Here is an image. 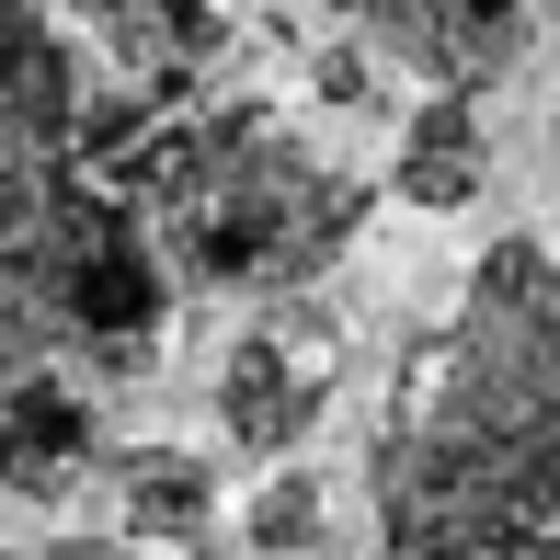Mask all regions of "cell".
<instances>
[{"mask_svg":"<svg viewBox=\"0 0 560 560\" xmlns=\"http://www.w3.org/2000/svg\"><path fill=\"white\" fill-rule=\"evenodd\" d=\"M377 560H560V252L492 241L366 435Z\"/></svg>","mask_w":560,"mask_h":560,"instance_id":"obj_1","label":"cell"},{"mask_svg":"<svg viewBox=\"0 0 560 560\" xmlns=\"http://www.w3.org/2000/svg\"><path fill=\"white\" fill-rule=\"evenodd\" d=\"M104 184L149 218L184 298H310L320 275L366 241V184L320 161L275 104H207V115H149L104 161Z\"/></svg>","mask_w":560,"mask_h":560,"instance_id":"obj_2","label":"cell"},{"mask_svg":"<svg viewBox=\"0 0 560 560\" xmlns=\"http://www.w3.org/2000/svg\"><path fill=\"white\" fill-rule=\"evenodd\" d=\"M172 264L149 218L81 161L0 172V354L69 377H138L172 332Z\"/></svg>","mask_w":560,"mask_h":560,"instance_id":"obj_3","label":"cell"},{"mask_svg":"<svg viewBox=\"0 0 560 560\" xmlns=\"http://www.w3.org/2000/svg\"><path fill=\"white\" fill-rule=\"evenodd\" d=\"M343 400V320L320 298H275L252 310L218 354V435L252 457V469H287L298 446L320 435V412Z\"/></svg>","mask_w":560,"mask_h":560,"instance_id":"obj_4","label":"cell"},{"mask_svg":"<svg viewBox=\"0 0 560 560\" xmlns=\"http://www.w3.org/2000/svg\"><path fill=\"white\" fill-rule=\"evenodd\" d=\"M332 23L366 58L423 69L435 92H492L526 58V0H332Z\"/></svg>","mask_w":560,"mask_h":560,"instance_id":"obj_5","label":"cell"},{"mask_svg":"<svg viewBox=\"0 0 560 560\" xmlns=\"http://www.w3.org/2000/svg\"><path fill=\"white\" fill-rule=\"evenodd\" d=\"M92 469H104V400H92V377L0 354V492L12 503H69Z\"/></svg>","mask_w":560,"mask_h":560,"instance_id":"obj_6","label":"cell"},{"mask_svg":"<svg viewBox=\"0 0 560 560\" xmlns=\"http://www.w3.org/2000/svg\"><path fill=\"white\" fill-rule=\"evenodd\" d=\"M81 46H69L58 0H0V172L23 161H58V149H81Z\"/></svg>","mask_w":560,"mask_h":560,"instance_id":"obj_7","label":"cell"},{"mask_svg":"<svg viewBox=\"0 0 560 560\" xmlns=\"http://www.w3.org/2000/svg\"><path fill=\"white\" fill-rule=\"evenodd\" d=\"M58 12L104 46L149 104H184L229 46V0H58Z\"/></svg>","mask_w":560,"mask_h":560,"instance_id":"obj_8","label":"cell"},{"mask_svg":"<svg viewBox=\"0 0 560 560\" xmlns=\"http://www.w3.org/2000/svg\"><path fill=\"white\" fill-rule=\"evenodd\" d=\"M480 184H492V126H480V92H423L412 115H400V161H389V195L423 218H457L480 207Z\"/></svg>","mask_w":560,"mask_h":560,"instance_id":"obj_9","label":"cell"},{"mask_svg":"<svg viewBox=\"0 0 560 560\" xmlns=\"http://www.w3.org/2000/svg\"><path fill=\"white\" fill-rule=\"evenodd\" d=\"M115 526H126V549H207L218 538V469L195 446H138V457H115Z\"/></svg>","mask_w":560,"mask_h":560,"instance_id":"obj_10","label":"cell"},{"mask_svg":"<svg viewBox=\"0 0 560 560\" xmlns=\"http://www.w3.org/2000/svg\"><path fill=\"white\" fill-rule=\"evenodd\" d=\"M320 526H332V480H320V469H298V457H287V469H275L252 503H241V538L264 549V560H310V549H320Z\"/></svg>","mask_w":560,"mask_h":560,"instance_id":"obj_11","label":"cell"},{"mask_svg":"<svg viewBox=\"0 0 560 560\" xmlns=\"http://www.w3.org/2000/svg\"><path fill=\"white\" fill-rule=\"evenodd\" d=\"M320 104H354V115L377 104V58H366V46H354V35L332 46V58H320Z\"/></svg>","mask_w":560,"mask_h":560,"instance_id":"obj_12","label":"cell"},{"mask_svg":"<svg viewBox=\"0 0 560 560\" xmlns=\"http://www.w3.org/2000/svg\"><path fill=\"white\" fill-rule=\"evenodd\" d=\"M0 560H149L126 538H0Z\"/></svg>","mask_w":560,"mask_h":560,"instance_id":"obj_13","label":"cell"},{"mask_svg":"<svg viewBox=\"0 0 560 560\" xmlns=\"http://www.w3.org/2000/svg\"><path fill=\"white\" fill-rule=\"evenodd\" d=\"M549 149H560V104H549Z\"/></svg>","mask_w":560,"mask_h":560,"instance_id":"obj_14","label":"cell"},{"mask_svg":"<svg viewBox=\"0 0 560 560\" xmlns=\"http://www.w3.org/2000/svg\"><path fill=\"white\" fill-rule=\"evenodd\" d=\"M549 12H560V0H549Z\"/></svg>","mask_w":560,"mask_h":560,"instance_id":"obj_15","label":"cell"}]
</instances>
